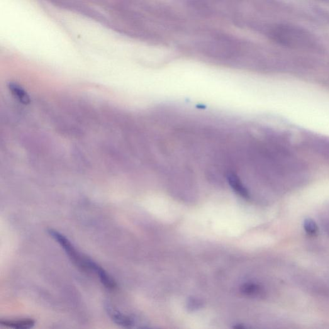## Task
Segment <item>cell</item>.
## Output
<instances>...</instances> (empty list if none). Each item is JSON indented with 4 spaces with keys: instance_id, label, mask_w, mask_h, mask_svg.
<instances>
[{
    "instance_id": "obj_1",
    "label": "cell",
    "mask_w": 329,
    "mask_h": 329,
    "mask_svg": "<svg viewBox=\"0 0 329 329\" xmlns=\"http://www.w3.org/2000/svg\"><path fill=\"white\" fill-rule=\"evenodd\" d=\"M47 232L58 245L62 246L66 254L68 256L71 261L79 268L84 272H89L90 258L83 257L78 252L76 248L68 238L63 234L58 232L54 229H48Z\"/></svg>"
},
{
    "instance_id": "obj_2",
    "label": "cell",
    "mask_w": 329,
    "mask_h": 329,
    "mask_svg": "<svg viewBox=\"0 0 329 329\" xmlns=\"http://www.w3.org/2000/svg\"><path fill=\"white\" fill-rule=\"evenodd\" d=\"M279 40L282 43L286 45H295L301 44L302 41L306 40L304 38L306 34L299 30L286 26L281 27L279 30Z\"/></svg>"
},
{
    "instance_id": "obj_3",
    "label": "cell",
    "mask_w": 329,
    "mask_h": 329,
    "mask_svg": "<svg viewBox=\"0 0 329 329\" xmlns=\"http://www.w3.org/2000/svg\"><path fill=\"white\" fill-rule=\"evenodd\" d=\"M105 309L109 318L116 325L124 328H132L135 326V322L133 318L114 309L110 304H106Z\"/></svg>"
},
{
    "instance_id": "obj_4",
    "label": "cell",
    "mask_w": 329,
    "mask_h": 329,
    "mask_svg": "<svg viewBox=\"0 0 329 329\" xmlns=\"http://www.w3.org/2000/svg\"><path fill=\"white\" fill-rule=\"evenodd\" d=\"M92 272L96 274L99 277L101 284L106 287L107 289L113 291L117 287L116 282L113 279V277L108 272L101 266L97 262H95L92 265Z\"/></svg>"
},
{
    "instance_id": "obj_5",
    "label": "cell",
    "mask_w": 329,
    "mask_h": 329,
    "mask_svg": "<svg viewBox=\"0 0 329 329\" xmlns=\"http://www.w3.org/2000/svg\"><path fill=\"white\" fill-rule=\"evenodd\" d=\"M36 321L31 318L19 319V320H2L0 325L5 327L14 329H29L35 325Z\"/></svg>"
},
{
    "instance_id": "obj_6",
    "label": "cell",
    "mask_w": 329,
    "mask_h": 329,
    "mask_svg": "<svg viewBox=\"0 0 329 329\" xmlns=\"http://www.w3.org/2000/svg\"><path fill=\"white\" fill-rule=\"evenodd\" d=\"M228 182L230 186L232 188L234 191L237 194L238 196L242 197L243 198L248 199H250V193L248 189L244 186L243 183L240 181V178L234 174H231L228 175Z\"/></svg>"
},
{
    "instance_id": "obj_7",
    "label": "cell",
    "mask_w": 329,
    "mask_h": 329,
    "mask_svg": "<svg viewBox=\"0 0 329 329\" xmlns=\"http://www.w3.org/2000/svg\"><path fill=\"white\" fill-rule=\"evenodd\" d=\"M241 291L246 295L250 296H258L262 294L263 290L261 287L253 283H246L241 287Z\"/></svg>"
},
{
    "instance_id": "obj_8",
    "label": "cell",
    "mask_w": 329,
    "mask_h": 329,
    "mask_svg": "<svg viewBox=\"0 0 329 329\" xmlns=\"http://www.w3.org/2000/svg\"><path fill=\"white\" fill-rule=\"evenodd\" d=\"M304 227L306 232L311 235H316L318 232V228L316 223L311 219L304 221Z\"/></svg>"
},
{
    "instance_id": "obj_9",
    "label": "cell",
    "mask_w": 329,
    "mask_h": 329,
    "mask_svg": "<svg viewBox=\"0 0 329 329\" xmlns=\"http://www.w3.org/2000/svg\"><path fill=\"white\" fill-rule=\"evenodd\" d=\"M187 306L192 311L197 310L202 306V302L196 298H191L188 302Z\"/></svg>"
}]
</instances>
